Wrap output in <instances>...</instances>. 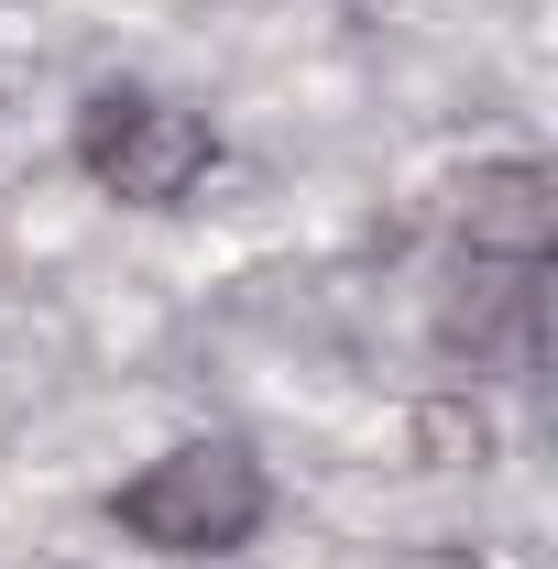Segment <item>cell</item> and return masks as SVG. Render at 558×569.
Wrapping results in <instances>:
<instances>
[{"instance_id": "obj_1", "label": "cell", "mask_w": 558, "mask_h": 569, "mask_svg": "<svg viewBox=\"0 0 558 569\" xmlns=\"http://www.w3.org/2000/svg\"><path fill=\"white\" fill-rule=\"evenodd\" d=\"M263 515H275V482L241 438H176L110 493V526L153 559H241L263 537Z\"/></svg>"}, {"instance_id": "obj_2", "label": "cell", "mask_w": 558, "mask_h": 569, "mask_svg": "<svg viewBox=\"0 0 558 569\" xmlns=\"http://www.w3.org/2000/svg\"><path fill=\"white\" fill-rule=\"evenodd\" d=\"M77 176L121 209H187L219 176V121L187 110V99H153V88H88L77 99Z\"/></svg>"}, {"instance_id": "obj_3", "label": "cell", "mask_w": 558, "mask_h": 569, "mask_svg": "<svg viewBox=\"0 0 558 569\" xmlns=\"http://www.w3.org/2000/svg\"><path fill=\"white\" fill-rule=\"evenodd\" d=\"M537 274L548 263H471V274L438 296V351L471 361V372H537V351H548Z\"/></svg>"}, {"instance_id": "obj_4", "label": "cell", "mask_w": 558, "mask_h": 569, "mask_svg": "<svg viewBox=\"0 0 558 569\" xmlns=\"http://www.w3.org/2000/svg\"><path fill=\"white\" fill-rule=\"evenodd\" d=\"M449 230L471 263H548L558 252V176L537 153H492L449 187Z\"/></svg>"}, {"instance_id": "obj_5", "label": "cell", "mask_w": 558, "mask_h": 569, "mask_svg": "<svg viewBox=\"0 0 558 569\" xmlns=\"http://www.w3.org/2000/svg\"><path fill=\"white\" fill-rule=\"evenodd\" d=\"M406 449H417L427 471H482V460H492V417H482V395H427L417 417H406Z\"/></svg>"}, {"instance_id": "obj_6", "label": "cell", "mask_w": 558, "mask_h": 569, "mask_svg": "<svg viewBox=\"0 0 558 569\" xmlns=\"http://www.w3.org/2000/svg\"><path fill=\"white\" fill-rule=\"evenodd\" d=\"M383 569H482V559H471V548H449V537H427V548H395Z\"/></svg>"}]
</instances>
